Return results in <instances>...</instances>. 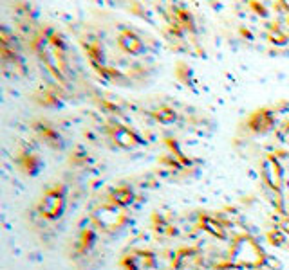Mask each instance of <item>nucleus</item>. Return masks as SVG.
I'll return each mask as SVG.
<instances>
[{
    "label": "nucleus",
    "mask_w": 289,
    "mask_h": 270,
    "mask_svg": "<svg viewBox=\"0 0 289 270\" xmlns=\"http://www.w3.org/2000/svg\"><path fill=\"white\" fill-rule=\"evenodd\" d=\"M268 261V254L248 233L239 234L231 242L228 259L221 268H259Z\"/></svg>",
    "instance_id": "obj_1"
},
{
    "label": "nucleus",
    "mask_w": 289,
    "mask_h": 270,
    "mask_svg": "<svg viewBox=\"0 0 289 270\" xmlns=\"http://www.w3.org/2000/svg\"><path fill=\"white\" fill-rule=\"evenodd\" d=\"M29 45L33 53L37 54V58L40 60V63L47 69V72L54 78V81L60 86L67 88L70 85V78H69V63L63 56L56 53L53 49V45L46 40V36L42 34L40 27L38 31H33L31 34V40H29Z\"/></svg>",
    "instance_id": "obj_2"
},
{
    "label": "nucleus",
    "mask_w": 289,
    "mask_h": 270,
    "mask_svg": "<svg viewBox=\"0 0 289 270\" xmlns=\"http://www.w3.org/2000/svg\"><path fill=\"white\" fill-rule=\"evenodd\" d=\"M260 176L262 182L268 186L269 191L277 197V207L278 211L284 213V205H282V189H284V168L275 153H266L262 162H260Z\"/></svg>",
    "instance_id": "obj_3"
},
{
    "label": "nucleus",
    "mask_w": 289,
    "mask_h": 270,
    "mask_svg": "<svg viewBox=\"0 0 289 270\" xmlns=\"http://www.w3.org/2000/svg\"><path fill=\"white\" fill-rule=\"evenodd\" d=\"M91 218H92V221H94L96 227L107 234L118 233L120 229H123L128 221L127 209L118 207V205L111 204V202L98 205V207L92 211Z\"/></svg>",
    "instance_id": "obj_4"
},
{
    "label": "nucleus",
    "mask_w": 289,
    "mask_h": 270,
    "mask_svg": "<svg viewBox=\"0 0 289 270\" xmlns=\"http://www.w3.org/2000/svg\"><path fill=\"white\" fill-rule=\"evenodd\" d=\"M65 205H67V189L65 184L60 182V184H54L49 189H46V193L40 198L38 209H40L42 216L54 221L58 218H62L63 211H65Z\"/></svg>",
    "instance_id": "obj_5"
},
{
    "label": "nucleus",
    "mask_w": 289,
    "mask_h": 270,
    "mask_svg": "<svg viewBox=\"0 0 289 270\" xmlns=\"http://www.w3.org/2000/svg\"><path fill=\"white\" fill-rule=\"evenodd\" d=\"M103 130L109 135V139L112 141V144H116L121 150H137V148L144 146L143 137L136 130L120 123V121H116V119H109Z\"/></svg>",
    "instance_id": "obj_6"
},
{
    "label": "nucleus",
    "mask_w": 289,
    "mask_h": 270,
    "mask_svg": "<svg viewBox=\"0 0 289 270\" xmlns=\"http://www.w3.org/2000/svg\"><path fill=\"white\" fill-rule=\"evenodd\" d=\"M0 56H2L4 69H11L15 74H25V65L18 53L17 40L6 25H2L0 29Z\"/></svg>",
    "instance_id": "obj_7"
},
{
    "label": "nucleus",
    "mask_w": 289,
    "mask_h": 270,
    "mask_svg": "<svg viewBox=\"0 0 289 270\" xmlns=\"http://www.w3.org/2000/svg\"><path fill=\"white\" fill-rule=\"evenodd\" d=\"M277 124V112L271 107H259L248 115L246 128L251 135H266Z\"/></svg>",
    "instance_id": "obj_8"
},
{
    "label": "nucleus",
    "mask_w": 289,
    "mask_h": 270,
    "mask_svg": "<svg viewBox=\"0 0 289 270\" xmlns=\"http://www.w3.org/2000/svg\"><path fill=\"white\" fill-rule=\"evenodd\" d=\"M31 130H33V133L38 137V141L44 143L46 146H49L51 150H58V152H60V150H63V146H65L62 133L54 128L53 123H49L46 119H33V121H31Z\"/></svg>",
    "instance_id": "obj_9"
},
{
    "label": "nucleus",
    "mask_w": 289,
    "mask_h": 270,
    "mask_svg": "<svg viewBox=\"0 0 289 270\" xmlns=\"http://www.w3.org/2000/svg\"><path fill=\"white\" fill-rule=\"evenodd\" d=\"M121 268L123 270H156L157 259L152 250L132 249L121 258Z\"/></svg>",
    "instance_id": "obj_10"
},
{
    "label": "nucleus",
    "mask_w": 289,
    "mask_h": 270,
    "mask_svg": "<svg viewBox=\"0 0 289 270\" xmlns=\"http://www.w3.org/2000/svg\"><path fill=\"white\" fill-rule=\"evenodd\" d=\"M15 166L18 168V171L24 173L27 176H37L38 173L44 168V162H42L40 155L29 148H20L17 153H15Z\"/></svg>",
    "instance_id": "obj_11"
},
{
    "label": "nucleus",
    "mask_w": 289,
    "mask_h": 270,
    "mask_svg": "<svg viewBox=\"0 0 289 270\" xmlns=\"http://www.w3.org/2000/svg\"><path fill=\"white\" fill-rule=\"evenodd\" d=\"M168 22L173 25H177L185 34H195L197 33V25H195V18L192 15V11L185 6L173 4L170 6V15H168Z\"/></svg>",
    "instance_id": "obj_12"
},
{
    "label": "nucleus",
    "mask_w": 289,
    "mask_h": 270,
    "mask_svg": "<svg viewBox=\"0 0 289 270\" xmlns=\"http://www.w3.org/2000/svg\"><path fill=\"white\" fill-rule=\"evenodd\" d=\"M31 99L44 108H60L63 105V94L58 90V86H38L31 94Z\"/></svg>",
    "instance_id": "obj_13"
},
{
    "label": "nucleus",
    "mask_w": 289,
    "mask_h": 270,
    "mask_svg": "<svg viewBox=\"0 0 289 270\" xmlns=\"http://www.w3.org/2000/svg\"><path fill=\"white\" fill-rule=\"evenodd\" d=\"M116 41H118L120 51H123L128 56H141L144 53V41L139 38V34L134 33L132 29H121Z\"/></svg>",
    "instance_id": "obj_14"
},
{
    "label": "nucleus",
    "mask_w": 289,
    "mask_h": 270,
    "mask_svg": "<svg viewBox=\"0 0 289 270\" xmlns=\"http://www.w3.org/2000/svg\"><path fill=\"white\" fill-rule=\"evenodd\" d=\"M197 227L202 231V233L210 234V236L217 238V240H226L228 238V231L224 227V223L219 220V218L211 216V214L201 213L197 216Z\"/></svg>",
    "instance_id": "obj_15"
},
{
    "label": "nucleus",
    "mask_w": 289,
    "mask_h": 270,
    "mask_svg": "<svg viewBox=\"0 0 289 270\" xmlns=\"http://www.w3.org/2000/svg\"><path fill=\"white\" fill-rule=\"evenodd\" d=\"M42 34L46 36V40L49 41L51 45H53V49L56 51L60 56H63L67 60V53H69V47H67V41L65 38H63V34L58 31L56 27H53V25L49 24H44L40 27Z\"/></svg>",
    "instance_id": "obj_16"
},
{
    "label": "nucleus",
    "mask_w": 289,
    "mask_h": 270,
    "mask_svg": "<svg viewBox=\"0 0 289 270\" xmlns=\"http://www.w3.org/2000/svg\"><path fill=\"white\" fill-rule=\"evenodd\" d=\"M107 200L111 204L118 205V207L127 209L128 205H132L136 200V193L130 186H118V188H112L107 195Z\"/></svg>",
    "instance_id": "obj_17"
},
{
    "label": "nucleus",
    "mask_w": 289,
    "mask_h": 270,
    "mask_svg": "<svg viewBox=\"0 0 289 270\" xmlns=\"http://www.w3.org/2000/svg\"><path fill=\"white\" fill-rule=\"evenodd\" d=\"M152 229L156 234L165 236V238H172L177 234V229L172 225V221L159 213H152Z\"/></svg>",
    "instance_id": "obj_18"
},
{
    "label": "nucleus",
    "mask_w": 289,
    "mask_h": 270,
    "mask_svg": "<svg viewBox=\"0 0 289 270\" xmlns=\"http://www.w3.org/2000/svg\"><path fill=\"white\" fill-rule=\"evenodd\" d=\"M197 258V250L192 249V247H181L179 250H175L172 258V270H181L185 268L190 261Z\"/></svg>",
    "instance_id": "obj_19"
},
{
    "label": "nucleus",
    "mask_w": 289,
    "mask_h": 270,
    "mask_svg": "<svg viewBox=\"0 0 289 270\" xmlns=\"http://www.w3.org/2000/svg\"><path fill=\"white\" fill-rule=\"evenodd\" d=\"M150 117L156 121V123L159 124H173L175 121H177V112L173 110L172 107H168V105H161L159 108H156V110L150 112Z\"/></svg>",
    "instance_id": "obj_20"
},
{
    "label": "nucleus",
    "mask_w": 289,
    "mask_h": 270,
    "mask_svg": "<svg viewBox=\"0 0 289 270\" xmlns=\"http://www.w3.org/2000/svg\"><path fill=\"white\" fill-rule=\"evenodd\" d=\"M163 144L166 146V152L172 153V155L183 164V168H190V166H192V159H190V157L185 155V152H183L181 146H179V143L173 139V137H165V139H163Z\"/></svg>",
    "instance_id": "obj_21"
},
{
    "label": "nucleus",
    "mask_w": 289,
    "mask_h": 270,
    "mask_svg": "<svg viewBox=\"0 0 289 270\" xmlns=\"http://www.w3.org/2000/svg\"><path fill=\"white\" fill-rule=\"evenodd\" d=\"M175 78L179 83H183L188 88H195V78H194V70L186 62H177L175 63Z\"/></svg>",
    "instance_id": "obj_22"
},
{
    "label": "nucleus",
    "mask_w": 289,
    "mask_h": 270,
    "mask_svg": "<svg viewBox=\"0 0 289 270\" xmlns=\"http://www.w3.org/2000/svg\"><path fill=\"white\" fill-rule=\"evenodd\" d=\"M96 243V233L92 229H83L80 233L78 240H76V252L78 254H87L94 247Z\"/></svg>",
    "instance_id": "obj_23"
},
{
    "label": "nucleus",
    "mask_w": 289,
    "mask_h": 270,
    "mask_svg": "<svg viewBox=\"0 0 289 270\" xmlns=\"http://www.w3.org/2000/svg\"><path fill=\"white\" fill-rule=\"evenodd\" d=\"M268 41L273 45H278V47H284V45L289 43V34L284 29H280V25L275 24L268 29Z\"/></svg>",
    "instance_id": "obj_24"
},
{
    "label": "nucleus",
    "mask_w": 289,
    "mask_h": 270,
    "mask_svg": "<svg viewBox=\"0 0 289 270\" xmlns=\"http://www.w3.org/2000/svg\"><path fill=\"white\" fill-rule=\"evenodd\" d=\"M285 240H287V234L282 229H278V227H273L268 233V242L271 243L273 247H284Z\"/></svg>",
    "instance_id": "obj_25"
},
{
    "label": "nucleus",
    "mask_w": 289,
    "mask_h": 270,
    "mask_svg": "<svg viewBox=\"0 0 289 270\" xmlns=\"http://www.w3.org/2000/svg\"><path fill=\"white\" fill-rule=\"evenodd\" d=\"M159 162L163 164V166H168V168H172V169H175V171H179V169H183V164L179 162L175 157L172 155V153H168L166 152L165 155H161L159 157Z\"/></svg>",
    "instance_id": "obj_26"
},
{
    "label": "nucleus",
    "mask_w": 289,
    "mask_h": 270,
    "mask_svg": "<svg viewBox=\"0 0 289 270\" xmlns=\"http://www.w3.org/2000/svg\"><path fill=\"white\" fill-rule=\"evenodd\" d=\"M87 159H89V155L82 146H78L75 152L70 153V164H85Z\"/></svg>",
    "instance_id": "obj_27"
},
{
    "label": "nucleus",
    "mask_w": 289,
    "mask_h": 270,
    "mask_svg": "<svg viewBox=\"0 0 289 270\" xmlns=\"http://www.w3.org/2000/svg\"><path fill=\"white\" fill-rule=\"evenodd\" d=\"M249 8L259 13V15H262V17H268V8H266L264 4H260V2H249Z\"/></svg>",
    "instance_id": "obj_28"
},
{
    "label": "nucleus",
    "mask_w": 289,
    "mask_h": 270,
    "mask_svg": "<svg viewBox=\"0 0 289 270\" xmlns=\"http://www.w3.org/2000/svg\"><path fill=\"white\" fill-rule=\"evenodd\" d=\"M282 131L289 135V121H285V123H284V126H282Z\"/></svg>",
    "instance_id": "obj_29"
},
{
    "label": "nucleus",
    "mask_w": 289,
    "mask_h": 270,
    "mask_svg": "<svg viewBox=\"0 0 289 270\" xmlns=\"http://www.w3.org/2000/svg\"><path fill=\"white\" fill-rule=\"evenodd\" d=\"M285 22H287V31H289V18H287V20H285Z\"/></svg>",
    "instance_id": "obj_30"
}]
</instances>
